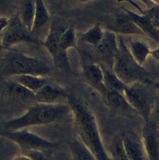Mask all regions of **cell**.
I'll list each match as a JSON object with an SVG mask.
<instances>
[{"label": "cell", "instance_id": "cell-1", "mask_svg": "<svg viewBox=\"0 0 159 160\" xmlns=\"http://www.w3.org/2000/svg\"><path fill=\"white\" fill-rule=\"evenodd\" d=\"M68 104L73 113L78 138L94 155L96 160H111L101 138L95 116L80 101L69 96Z\"/></svg>", "mask_w": 159, "mask_h": 160}, {"label": "cell", "instance_id": "cell-2", "mask_svg": "<svg viewBox=\"0 0 159 160\" xmlns=\"http://www.w3.org/2000/svg\"><path fill=\"white\" fill-rule=\"evenodd\" d=\"M71 112L68 102L44 104L36 102L31 106L21 116L0 122V131H14L44 126L55 122Z\"/></svg>", "mask_w": 159, "mask_h": 160}, {"label": "cell", "instance_id": "cell-3", "mask_svg": "<svg viewBox=\"0 0 159 160\" xmlns=\"http://www.w3.org/2000/svg\"><path fill=\"white\" fill-rule=\"evenodd\" d=\"M5 51L1 59V69L9 78L21 74L46 76L51 72L49 66L36 58L14 48Z\"/></svg>", "mask_w": 159, "mask_h": 160}, {"label": "cell", "instance_id": "cell-4", "mask_svg": "<svg viewBox=\"0 0 159 160\" xmlns=\"http://www.w3.org/2000/svg\"><path fill=\"white\" fill-rule=\"evenodd\" d=\"M118 49L112 62V70L127 85L147 81V72L132 56L122 35H117Z\"/></svg>", "mask_w": 159, "mask_h": 160}, {"label": "cell", "instance_id": "cell-5", "mask_svg": "<svg viewBox=\"0 0 159 160\" xmlns=\"http://www.w3.org/2000/svg\"><path fill=\"white\" fill-rule=\"evenodd\" d=\"M123 94L136 113L143 118L145 123L148 122L157 96L145 82H137L127 85Z\"/></svg>", "mask_w": 159, "mask_h": 160}, {"label": "cell", "instance_id": "cell-6", "mask_svg": "<svg viewBox=\"0 0 159 160\" xmlns=\"http://www.w3.org/2000/svg\"><path fill=\"white\" fill-rule=\"evenodd\" d=\"M0 137L14 142L25 153L32 151H54L59 148L57 143L41 137L28 131L27 129L0 131Z\"/></svg>", "mask_w": 159, "mask_h": 160}, {"label": "cell", "instance_id": "cell-7", "mask_svg": "<svg viewBox=\"0 0 159 160\" xmlns=\"http://www.w3.org/2000/svg\"><path fill=\"white\" fill-rule=\"evenodd\" d=\"M65 28L51 24L42 44L51 56L54 66L61 71L69 72L71 71L68 55L64 54L59 46V37Z\"/></svg>", "mask_w": 159, "mask_h": 160}, {"label": "cell", "instance_id": "cell-8", "mask_svg": "<svg viewBox=\"0 0 159 160\" xmlns=\"http://www.w3.org/2000/svg\"><path fill=\"white\" fill-rule=\"evenodd\" d=\"M2 44L5 49L13 48L23 43H35L37 40L21 22L16 14L10 19L7 28L0 35Z\"/></svg>", "mask_w": 159, "mask_h": 160}, {"label": "cell", "instance_id": "cell-9", "mask_svg": "<svg viewBox=\"0 0 159 160\" xmlns=\"http://www.w3.org/2000/svg\"><path fill=\"white\" fill-rule=\"evenodd\" d=\"M120 136L130 160H148L142 138L136 132L132 131H126Z\"/></svg>", "mask_w": 159, "mask_h": 160}, {"label": "cell", "instance_id": "cell-10", "mask_svg": "<svg viewBox=\"0 0 159 160\" xmlns=\"http://www.w3.org/2000/svg\"><path fill=\"white\" fill-rule=\"evenodd\" d=\"M35 95L36 102L51 104L67 102L69 96L65 88L49 82L37 91Z\"/></svg>", "mask_w": 159, "mask_h": 160}, {"label": "cell", "instance_id": "cell-11", "mask_svg": "<svg viewBox=\"0 0 159 160\" xmlns=\"http://www.w3.org/2000/svg\"><path fill=\"white\" fill-rule=\"evenodd\" d=\"M142 141L148 160H159V128L149 121L145 123Z\"/></svg>", "mask_w": 159, "mask_h": 160}, {"label": "cell", "instance_id": "cell-12", "mask_svg": "<svg viewBox=\"0 0 159 160\" xmlns=\"http://www.w3.org/2000/svg\"><path fill=\"white\" fill-rule=\"evenodd\" d=\"M108 31L118 35H138L146 36L143 32L125 13L118 15L107 25Z\"/></svg>", "mask_w": 159, "mask_h": 160}, {"label": "cell", "instance_id": "cell-13", "mask_svg": "<svg viewBox=\"0 0 159 160\" xmlns=\"http://www.w3.org/2000/svg\"><path fill=\"white\" fill-rule=\"evenodd\" d=\"M94 47L100 58L110 63L112 66L113 58L118 49L117 34L108 30L104 31L102 40Z\"/></svg>", "mask_w": 159, "mask_h": 160}, {"label": "cell", "instance_id": "cell-14", "mask_svg": "<svg viewBox=\"0 0 159 160\" xmlns=\"http://www.w3.org/2000/svg\"><path fill=\"white\" fill-rule=\"evenodd\" d=\"M123 11L146 36L159 43V30L153 26V19L149 14H137L127 8H123Z\"/></svg>", "mask_w": 159, "mask_h": 160}, {"label": "cell", "instance_id": "cell-15", "mask_svg": "<svg viewBox=\"0 0 159 160\" xmlns=\"http://www.w3.org/2000/svg\"><path fill=\"white\" fill-rule=\"evenodd\" d=\"M50 15L44 0H36V9L31 34L35 36L42 34L48 25Z\"/></svg>", "mask_w": 159, "mask_h": 160}, {"label": "cell", "instance_id": "cell-16", "mask_svg": "<svg viewBox=\"0 0 159 160\" xmlns=\"http://www.w3.org/2000/svg\"><path fill=\"white\" fill-rule=\"evenodd\" d=\"M36 9V0H19L18 18L24 27L31 33Z\"/></svg>", "mask_w": 159, "mask_h": 160}, {"label": "cell", "instance_id": "cell-17", "mask_svg": "<svg viewBox=\"0 0 159 160\" xmlns=\"http://www.w3.org/2000/svg\"><path fill=\"white\" fill-rule=\"evenodd\" d=\"M11 79L36 93L46 84L48 83L46 76L32 74H21L10 77Z\"/></svg>", "mask_w": 159, "mask_h": 160}, {"label": "cell", "instance_id": "cell-18", "mask_svg": "<svg viewBox=\"0 0 159 160\" xmlns=\"http://www.w3.org/2000/svg\"><path fill=\"white\" fill-rule=\"evenodd\" d=\"M134 60L140 66H143L150 54L151 50L148 45L143 41L130 40L127 46Z\"/></svg>", "mask_w": 159, "mask_h": 160}, {"label": "cell", "instance_id": "cell-19", "mask_svg": "<svg viewBox=\"0 0 159 160\" xmlns=\"http://www.w3.org/2000/svg\"><path fill=\"white\" fill-rule=\"evenodd\" d=\"M9 92L16 101L21 102L36 103L35 93L11 79L7 86Z\"/></svg>", "mask_w": 159, "mask_h": 160}, {"label": "cell", "instance_id": "cell-20", "mask_svg": "<svg viewBox=\"0 0 159 160\" xmlns=\"http://www.w3.org/2000/svg\"><path fill=\"white\" fill-rule=\"evenodd\" d=\"M84 74L87 79L95 86L105 93V87L104 82V73L100 65L90 63L84 68Z\"/></svg>", "mask_w": 159, "mask_h": 160}, {"label": "cell", "instance_id": "cell-21", "mask_svg": "<svg viewBox=\"0 0 159 160\" xmlns=\"http://www.w3.org/2000/svg\"><path fill=\"white\" fill-rule=\"evenodd\" d=\"M104 94L107 101L113 108L122 111L136 112L130 106L122 92L112 89H106Z\"/></svg>", "mask_w": 159, "mask_h": 160}, {"label": "cell", "instance_id": "cell-22", "mask_svg": "<svg viewBox=\"0 0 159 160\" xmlns=\"http://www.w3.org/2000/svg\"><path fill=\"white\" fill-rule=\"evenodd\" d=\"M104 73V82L106 89H112L122 92L127 86L110 69L104 64H100Z\"/></svg>", "mask_w": 159, "mask_h": 160}, {"label": "cell", "instance_id": "cell-23", "mask_svg": "<svg viewBox=\"0 0 159 160\" xmlns=\"http://www.w3.org/2000/svg\"><path fill=\"white\" fill-rule=\"evenodd\" d=\"M72 160H96L91 152L77 138L69 143Z\"/></svg>", "mask_w": 159, "mask_h": 160}, {"label": "cell", "instance_id": "cell-24", "mask_svg": "<svg viewBox=\"0 0 159 160\" xmlns=\"http://www.w3.org/2000/svg\"><path fill=\"white\" fill-rule=\"evenodd\" d=\"M77 44V37L75 30L73 26L65 28L61 33L59 46L60 51L65 55H67V51L69 49L74 48Z\"/></svg>", "mask_w": 159, "mask_h": 160}, {"label": "cell", "instance_id": "cell-25", "mask_svg": "<svg viewBox=\"0 0 159 160\" xmlns=\"http://www.w3.org/2000/svg\"><path fill=\"white\" fill-rule=\"evenodd\" d=\"M104 34V31L101 25L96 23L80 35V40L89 45L95 46L102 40Z\"/></svg>", "mask_w": 159, "mask_h": 160}, {"label": "cell", "instance_id": "cell-26", "mask_svg": "<svg viewBox=\"0 0 159 160\" xmlns=\"http://www.w3.org/2000/svg\"><path fill=\"white\" fill-rule=\"evenodd\" d=\"M108 154L111 160H130L124 149L120 136L113 139L109 147Z\"/></svg>", "mask_w": 159, "mask_h": 160}, {"label": "cell", "instance_id": "cell-27", "mask_svg": "<svg viewBox=\"0 0 159 160\" xmlns=\"http://www.w3.org/2000/svg\"><path fill=\"white\" fill-rule=\"evenodd\" d=\"M149 121L159 128V96H157L153 102Z\"/></svg>", "mask_w": 159, "mask_h": 160}, {"label": "cell", "instance_id": "cell-28", "mask_svg": "<svg viewBox=\"0 0 159 160\" xmlns=\"http://www.w3.org/2000/svg\"><path fill=\"white\" fill-rule=\"evenodd\" d=\"M116 1L118 2H127L130 5L132 6L133 7V8L135 9L139 12V14H147L146 12L143 9V8L140 5H138L135 1H134L133 0H116Z\"/></svg>", "mask_w": 159, "mask_h": 160}, {"label": "cell", "instance_id": "cell-29", "mask_svg": "<svg viewBox=\"0 0 159 160\" xmlns=\"http://www.w3.org/2000/svg\"><path fill=\"white\" fill-rule=\"evenodd\" d=\"M10 19L5 16H0V35L7 28L9 24Z\"/></svg>", "mask_w": 159, "mask_h": 160}, {"label": "cell", "instance_id": "cell-30", "mask_svg": "<svg viewBox=\"0 0 159 160\" xmlns=\"http://www.w3.org/2000/svg\"><path fill=\"white\" fill-rule=\"evenodd\" d=\"M12 160H32V159L28 155H27L26 154H24L19 155V156H17L14 157Z\"/></svg>", "mask_w": 159, "mask_h": 160}, {"label": "cell", "instance_id": "cell-31", "mask_svg": "<svg viewBox=\"0 0 159 160\" xmlns=\"http://www.w3.org/2000/svg\"><path fill=\"white\" fill-rule=\"evenodd\" d=\"M150 54L156 61L159 62V48L151 51Z\"/></svg>", "mask_w": 159, "mask_h": 160}, {"label": "cell", "instance_id": "cell-32", "mask_svg": "<svg viewBox=\"0 0 159 160\" xmlns=\"http://www.w3.org/2000/svg\"><path fill=\"white\" fill-rule=\"evenodd\" d=\"M141 2H142L145 6H148V8H153L156 4L154 2H153L152 0H139Z\"/></svg>", "mask_w": 159, "mask_h": 160}, {"label": "cell", "instance_id": "cell-33", "mask_svg": "<svg viewBox=\"0 0 159 160\" xmlns=\"http://www.w3.org/2000/svg\"><path fill=\"white\" fill-rule=\"evenodd\" d=\"M153 26L159 30V17H157L153 19Z\"/></svg>", "mask_w": 159, "mask_h": 160}, {"label": "cell", "instance_id": "cell-34", "mask_svg": "<svg viewBox=\"0 0 159 160\" xmlns=\"http://www.w3.org/2000/svg\"><path fill=\"white\" fill-rule=\"evenodd\" d=\"M154 87H155L154 88L156 89L157 92H158L159 94V81H157L154 83Z\"/></svg>", "mask_w": 159, "mask_h": 160}, {"label": "cell", "instance_id": "cell-35", "mask_svg": "<svg viewBox=\"0 0 159 160\" xmlns=\"http://www.w3.org/2000/svg\"><path fill=\"white\" fill-rule=\"evenodd\" d=\"M4 50H5V49H4V46H3L2 44L1 39V38H0V53L2 52V51H4Z\"/></svg>", "mask_w": 159, "mask_h": 160}, {"label": "cell", "instance_id": "cell-36", "mask_svg": "<svg viewBox=\"0 0 159 160\" xmlns=\"http://www.w3.org/2000/svg\"><path fill=\"white\" fill-rule=\"evenodd\" d=\"M77 1L79 2H87L90 1V0H77Z\"/></svg>", "mask_w": 159, "mask_h": 160}, {"label": "cell", "instance_id": "cell-37", "mask_svg": "<svg viewBox=\"0 0 159 160\" xmlns=\"http://www.w3.org/2000/svg\"><path fill=\"white\" fill-rule=\"evenodd\" d=\"M153 2H154L155 4H159V0H152Z\"/></svg>", "mask_w": 159, "mask_h": 160}]
</instances>
